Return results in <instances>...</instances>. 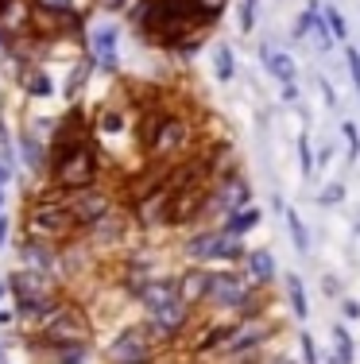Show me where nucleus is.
Here are the masks:
<instances>
[{"instance_id":"1","label":"nucleus","mask_w":360,"mask_h":364,"mask_svg":"<svg viewBox=\"0 0 360 364\" xmlns=\"http://www.w3.org/2000/svg\"><path fill=\"white\" fill-rule=\"evenodd\" d=\"M47 151H50L47 182H55L62 194L101 186V178H105V159H101V151L93 147V136L89 140H78V144H66V147H47Z\"/></svg>"},{"instance_id":"2","label":"nucleus","mask_w":360,"mask_h":364,"mask_svg":"<svg viewBox=\"0 0 360 364\" xmlns=\"http://www.w3.org/2000/svg\"><path fill=\"white\" fill-rule=\"evenodd\" d=\"M194 144H198V128L186 112L167 109L156 120V132L148 136V144L140 147L148 163H159V167H170V163H182L186 155H194Z\"/></svg>"},{"instance_id":"3","label":"nucleus","mask_w":360,"mask_h":364,"mask_svg":"<svg viewBox=\"0 0 360 364\" xmlns=\"http://www.w3.org/2000/svg\"><path fill=\"white\" fill-rule=\"evenodd\" d=\"M23 237L62 248L78 237V225H74L66 202H36V198H28V205H23Z\"/></svg>"},{"instance_id":"4","label":"nucleus","mask_w":360,"mask_h":364,"mask_svg":"<svg viewBox=\"0 0 360 364\" xmlns=\"http://www.w3.org/2000/svg\"><path fill=\"white\" fill-rule=\"evenodd\" d=\"M182 256L198 267H209V264H244L248 248L244 240H233L217 229V225H205V229H194L190 237L182 240Z\"/></svg>"},{"instance_id":"5","label":"nucleus","mask_w":360,"mask_h":364,"mask_svg":"<svg viewBox=\"0 0 360 364\" xmlns=\"http://www.w3.org/2000/svg\"><path fill=\"white\" fill-rule=\"evenodd\" d=\"M62 341H89V314H85V306L78 299H70V294H66L62 306H58L47 322H39L31 329V349L62 345Z\"/></svg>"},{"instance_id":"6","label":"nucleus","mask_w":360,"mask_h":364,"mask_svg":"<svg viewBox=\"0 0 360 364\" xmlns=\"http://www.w3.org/2000/svg\"><path fill=\"white\" fill-rule=\"evenodd\" d=\"M8 294H12V306H16V318L31 314L36 306H43V302H50L58 291V279L55 275H39V272H28V267H16L12 275L4 279Z\"/></svg>"},{"instance_id":"7","label":"nucleus","mask_w":360,"mask_h":364,"mask_svg":"<svg viewBox=\"0 0 360 364\" xmlns=\"http://www.w3.org/2000/svg\"><path fill=\"white\" fill-rule=\"evenodd\" d=\"M156 357H159V345L143 322L124 326L113 341L105 345V364H156Z\"/></svg>"},{"instance_id":"8","label":"nucleus","mask_w":360,"mask_h":364,"mask_svg":"<svg viewBox=\"0 0 360 364\" xmlns=\"http://www.w3.org/2000/svg\"><path fill=\"white\" fill-rule=\"evenodd\" d=\"M256 287L244 279V272H236V267H221V272H213L209 267V291H205V306L217 310V314H236L240 306L248 302V294Z\"/></svg>"},{"instance_id":"9","label":"nucleus","mask_w":360,"mask_h":364,"mask_svg":"<svg viewBox=\"0 0 360 364\" xmlns=\"http://www.w3.org/2000/svg\"><path fill=\"white\" fill-rule=\"evenodd\" d=\"M66 210H70L74 225H78V237H82L85 229H93L101 218H109V213L116 210V194L109 186L74 190V194H66Z\"/></svg>"},{"instance_id":"10","label":"nucleus","mask_w":360,"mask_h":364,"mask_svg":"<svg viewBox=\"0 0 360 364\" xmlns=\"http://www.w3.org/2000/svg\"><path fill=\"white\" fill-rule=\"evenodd\" d=\"M248 205H252V186H248V178L236 171V175L217 178L209 186V198H205V221L209 218H229V213L248 210Z\"/></svg>"},{"instance_id":"11","label":"nucleus","mask_w":360,"mask_h":364,"mask_svg":"<svg viewBox=\"0 0 360 364\" xmlns=\"http://www.w3.org/2000/svg\"><path fill=\"white\" fill-rule=\"evenodd\" d=\"M85 58H89L93 70L101 74H116L120 70V31L116 23H97V28L85 36Z\"/></svg>"},{"instance_id":"12","label":"nucleus","mask_w":360,"mask_h":364,"mask_svg":"<svg viewBox=\"0 0 360 364\" xmlns=\"http://www.w3.org/2000/svg\"><path fill=\"white\" fill-rule=\"evenodd\" d=\"M271 333H276V326H268V318H260V322H240L236 337L221 349V360L236 364V360H248V357H260L263 345L271 341Z\"/></svg>"},{"instance_id":"13","label":"nucleus","mask_w":360,"mask_h":364,"mask_svg":"<svg viewBox=\"0 0 360 364\" xmlns=\"http://www.w3.org/2000/svg\"><path fill=\"white\" fill-rule=\"evenodd\" d=\"M58 256H62V248H58V245H47V240H31V237L20 240V267H28V272L55 275V279H58Z\"/></svg>"},{"instance_id":"14","label":"nucleus","mask_w":360,"mask_h":364,"mask_svg":"<svg viewBox=\"0 0 360 364\" xmlns=\"http://www.w3.org/2000/svg\"><path fill=\"white\" fill-rule=\"evenodd\" d=\"M82 240L97 252V248H116V245H124L128 240V213H120V210H113L109 218H101L93 229H85L82 232Z\"/></svg>"},{"instance_id":"15","label":"nucleus","mask_w":360,"mask_h":364,"mask_svg":"<svg viewBox=\"0 0 360 364\" xmlns=\"http://www.w3.org/2000/svg\"><path fill=\"white\" fill-rule=\"evenodd\" d=\"M236 329H240L236 318H233V322H205V329L190 341V353H194V357H213V353H221L229 341H233Z\"/></svg>"},{"instance_id":"16","label":"nucleus","mask_w":360,"mask_h":364,"mask_svg":"<svg viewBox=\"0 0 360 364\" xmlns=\"http://www.w3.org/2000/svg\"><path fill=\"white\" fill-rule=\"evenodd\" d=\"M178 299V279L175 275H156V279H148L140 291H136V302L143 306V314H151V310L167 306V302Z\"/></svg>"},{"instance_id":"17","label":"nucleus","mask_w":360,"mask_h":364,"mask_svg":"<svg viewBox=\"0 0 360 364\" xmlns=\"http://www.w3.org/2000/svg\"><path fill=\"white\" fill-rule=\"evenodd\" d=\"M175 279H178V299H182L186 306H190V310L205 306V291H209V267L190 264L186 272H178Z\"/></svg>"},{"instance_id":"18","label":"nucleus","mask_w":360,"mask_h":364,"mask_svg":"<svg viewBox=\"0 0 360 364\" xmlns=\"http://www.w3.org/2000/svg\"><path fill=\"white\" fill-rule=\"evenodd\" d=\"M31 353H43V360H47V364H89L93 360V345L89 341L43 345V349H31Z\"/></svg>"},{"instance_id":"19","label":"nucleus","mask_w":360,"mask_h":364,"mask_svg":"<svg viewBox=\"0 0 360 364\" xmlns=\"http://www.w3.org/2000/svg\"><path fill=\"white\" fill-rule=\"evenodd\" d=\"M276 275H279V267H276V256H271L268 248H252V252L244 256V279L252 283V287H268Z\"/></svg>"},{"instance_id":"20","label":"nucleus","mask_w":360,"mask_h":364,"mask_svg":"<svg viewBox=\"0 0 360 364\" xmlns=\"http://www.w3.org/2000/svg\"><path fill=\"white\" fill-rule=\"evenodd\" d=\"M260 58H263V66H268V74L276 77L279 85H295V82H298V63L287 55V50H279V47H268V43H263V47H260Z\"/></svg>"},{"instance_id":"21","label":"nucleus","mask_w":360,"mask_h":364,"mask_svg":"<svg viewBox=\"0 0 360 364\" xmlns=\"http://www.w3.org/2000/svg\"><path fill=\"white\" fill-rule=\"evenodd\" d=\"M128 132V105H101L93 117V136H120Z\"/></svg>"},{"instance_id":"22","label":"nucleus","mask_w":360,"mask_h":364,"mask_svg":"<svg viewBox=\"0 0 360 364\" xmlns=\"http://www.w3.org/2000/svg\"><path fill=\"white\" fill-rule=\"evenodd\" d=\"M20 85H23V93L28 97H50L55 93V82H50V74L43 70V66H36V63H28V66H20Z\"/></svg>"},{"instance_id":"23","label":"nucleus","mask_w":360,"mask_h":364,"mask_svg":"<svg viewBox=\"0 0 360 364\" xmlns=\"http://www.w3.org/2000/svg\"><path fill=\"white\" fill-rule=\"evenodd\" d=\"M256 225H260V210H256V205H248V210H236V213H229V218H221L217 229L225 232V237H233V240H244Z\"/></svg>"},{"instance_id":"24","label":"nucleus","mask_w":360,"mask_h":364,"mask_svg":"<svg viewBox=\"0 0 360 364\" xmlns=\"http://www.w3.org/2000/svg\"><path fill=\"white\" fill-rule=\"evenodd\" d=\"M329 337H333V349H329V364H353L356 360V341L349 333L345 322H333L329 326Z\"/></svg>"},{"instance_id":"25","label":"nucleus","mask_w":360,"mask_h":364,"mask_svg":"<svg viewBox=\"0 0 360 364\" xmlns=\"http://www.w3.org/2000/svg\"><path fill=\"white\" fill-rule=\"evenodd\" d=\"M20 159L31 175H47V163H50V151L47 144L36 140V136H20Z\"/></svg>"},{"instance_id":"26","label":"nucleus","mask_w":360,"mask_h":364,"mask_svg":"<svg viewBox=\"0 0 360 364\" xmlns=\"http://www.w3.org/2000/svg\"><path fill=\"white\" fill-rule=\"evenodd\" d=\"M283 287H287L290 314H295L298 322H306V318H310V302H306V287H302V279H298L295 272H287V275H283Z\"/></svg>"},{"instance_id":"27","label":"nucleus","mask_w":360,"mask_h":364,"mask_svg":"<svg viewBox=\"0 0 360 364\" xmlns=\"http://www.w3.org/2000/svg\"><path fill=\"white\" fill-rule=\"evenodd\" d=\"M283 218H287V232H290L295 252L298 256H310V229H306L302 218H298V210H283Z\"/></svg>"},{"instance_id":"28","label":"nucleus","mask_w":360,"mask_h":364,"mask_svg":"<svg viewBox=\"0 0 360 364\" xmlns=\"http://www.w3.org/2000/svg\"><path fill=\"white\" fill-rule=\"evenodd\" d=\"M213 74H217V82H233L236 77V55L229 43H217L213 47Z\"/></svg>"},{"instance_id":"29","label":"nucleus","mask_w":360,"mask_h":364,"mask_svg":"<svg viewBox=\"0 0 360 364\" xmlns=\"http://www.w3.org/2000/svg\"><path fill=\"white\" fill-rule=\"evenodd\" d=\"M318 23H322V0H306V8L295 20V39H310Z\"/></svg>"},{"instance_id":"30","label":"nucleus","mask_w":360,"mask_h":364,"mask_svg":"<svg viewBox=\"0 0 360 364\" xmlns=\"http://www.w3.org/2000/svg\"><path fill=\"white\" fill-rule=\"evenodd\" d=\"M322 20H325V28H329V36L337 43L349 39V23H345V16H341L337 4H322Z\"/></svg>"},{"instance_id":"31","label":"nucleus","mask_w":360,"mask_h":364,"mask_svg":"<svg viewBox=\"0 0 360 364\" xmlns=\"http://www.w3.org/2000/svg\"><path fill=\"white\" fill-rule=\"evenodd\" d=\"M89 70H93V66H89V58H82V63H78V66H74V70H70V82L62 85V97H66V101H78L82 85L89 82Z\"/></svg>"},{"instance_id":"32","label":"nucleus","mask_w":360,"mask_h":364,"mask_svg":"<svg viewBox=\"0 0 360 364\" xmlns=\"http://www.w3.org/2000/svg\"><path fill=\"white\" fill-rule=\"evenodd\" d=\"M298 163H302V175L314 178V171H318V155H314L310 136H306V132H298Z\"/></svg>"},{"instance_id":"33","label":"nucleus","mask_w":360,"mask_h":364,"mask_svg":"<svg viewBox=\"0 0 360 364\" xmlns=\"http://www.w3.org/2000/svg\"><path fill=\"white\" fill-rule=\"evenodd\" d=\"M341 202H345V182H325L318 194V205H341Z\"/></svg>"},{"instance_id":"34","label":"nucleus","mask_w":360,"mask_h":364,"mask_svg":"<svg viewBox=\"0 0 360 364\" xmlns=\"http://www.w3.org/2000/svg\"><path fill=\"white\" fill-rule=\"evenodd\" d=\"M341 136H345V144H349V159H360V128L353 124V120H345V124H341Z\"/></svg>"},{"instance_id":"35","label":"nucleus","mask_w":360,"mask_h":364,"mask_svg":"<svg viewBox=\"0 0 360 364\" xmlns=\"http://www.w3.org/2000/svg\"><path fill=\"white\" fill-rule=\"evenodd\" d=\"M298 349H302V364H322L318 360V345H314L310 329H302V333H298Z\"/></svg>"},{"instance_id":"36","label":"nucleus","mask_w":360,"mask_h":364,"mask_svg":"<svg viewBox=\"0 0 360 364\" xmlns=\"http://www.w3.org/2000/svg\"><path fill=\"white\" fill-rule=\"evenodd\" d=\"M256 8H260V0H240V31H252L256 28Z\"/></svg>"},{"instance_id":"37","label":"nucleus","mask_w":360,"mask_h":364,"mask_svg":"<svg viewBox=\"0 0 360 364\" xmlns=\"http://www.w3.org/2000/svg\"><path fill=\"white\" fill-rule=\"evenodd\" d=\"M345 63H349V82H353L356 93H360V50H356V47L345 50Z\"/></svg>"},{"instance_id":"38","label":"nucleus","mask_w":360,"mask_h":364,"mask_svg":"<svg viewBox=\"0 0 360 364\" xmlns=\"http://www.w3.org/2000/svg\"><path fill=\"white\" fill-rule=\"evenodd\" d=\"M322 294L325 299H341V279L337 275H322Z\"/></svg>"},{"instance_id":"39","label":"nucleus","mask_w":360,"mask_h":364,"mask_svg":"<svg viewBox=\"0 0 360 364\" xmlns=\"http://www.w3.org/2000/svg\"><path fill=\"white\" fill-rule=\"evenodd\" d=\"M101 12H128L132 8V0H97Z\"/></svg>"},{"instance_id":"40","label":"nucleus","mask_w":360,"mask_h":364,"mask_svg":"<svg viewBox=\"0 0 360 364\" xmlns=\"http://www.w3.org/2000/svg\"><path fill=\"white\" fill-rule=\"evenodd\" d=\"M318 90H322V97H325V105L329 109H337V90H333L329 82H325V77H318Z\"/></svg>"},{"instance_id":"41","label":"nucleus","mask_w":360,"mask_h":364,"mask_svg":"<svg viewBox=\"0 0 360 364\" xmlns=\"http://www.w3.org/2000/svg\"><path fill=\"white\" fill-rule=\"evenodd\" d=\"M341 314H345L349 322H353V318H360V302H356V299H345V302H341Z\"/></svg>"},{"instance_id":"42","label":"nucleus","mask_w":360,"mask_h":364,"mask_svg":"<svg viewBox=\"0 0 360 364\" xmlns=\"http://www.w3.org/2000/svg\"><path fill=\"white\" fill-rule=\"evenodd\" d=\"M8 232H12V221H8V213H0V252L8 245Z\"/></svg>"},{"instance_id":"43","label":"nucleus","mask_w":360,"mask_h":364,"mask_svg":"<svg viewBox=\"0 0 360 364\" xmlns=\"http://www.w3.org/2000/svg\"><path fill=\"white\" fill-rule=\"evenodd\" d=\"M283 101H287V105H290V101H298V85H283Z\"/></svg>"},{"instance_id":"44","label":"nucleus","mask_w":360,"mask_h":364,"mask_svg":"<svg viewBox=\"0 0 360 364\" xmlns=\"http://www.w3.org/2000/svg\"><path fill=\"white\" fill-rule=\"evenodd\" d=\"M0 364H4V337H0Z\"/></svg>"},{"instance_id":"45","label":"nucleus","mask_w":360,"mask_h":364,"mask_svg":"<svg viewBox=\"0 0 360 364\" xmlns=\"http://www.w3.org/2000/svg\"><path fill=\"white\" fill-rule=\"evenodd\" d=\"M0 213H4V190H0Z\"/></svg>"},{"instance_id":"46","label":"nucleus","mask_w":360,"mask_h":364,"mask_svg":"<svg viewBox=\"0 0 360 364\" xmlns=\"http://www.w3.org/2000/svg\"><path fill=\"white\" fill-rule=\"evenodd\" d=\"M4 291H8V287H4V279H0V299H4Z\"/></svg>"},{"instance_id":"47","label":"nucleus","mask_w":360,"mask_h":364,"mask_svg":"<svg viewBox=\"0 0 360 364\" xmlns=\"http://www.w3.org/2000/svg\"><path fill=\"white\" fill-rule=\"evenodd\" d=\"M356 237H360V221H356Z\"/></svg>"},{"instance_id":"48","label":"nucleus","mask_w":360,"mask_h":364,"mask_svg":"<svg viewBox=\"0 0 360 364\" xmlns=\"http://www.w3.org/2000/svg\"><path fill=\"white\" fill-rule=\"evenodd\" d=\"M4 4H8V0H0V8H4Z\"/></svg>"},{"instance_id":"49","label":"nucleus","mask_w":360,"mask_h":364,"mask_svg":"<svg viewBox=\"0 0 360 364\" xmlns=\"http://www.w3.org/2000/svg\"><path fill=\"white\" fill-rule=\"evenodd\" d=\"M4 364H8V360H4Z\"/></svg>"}]
</instances>
